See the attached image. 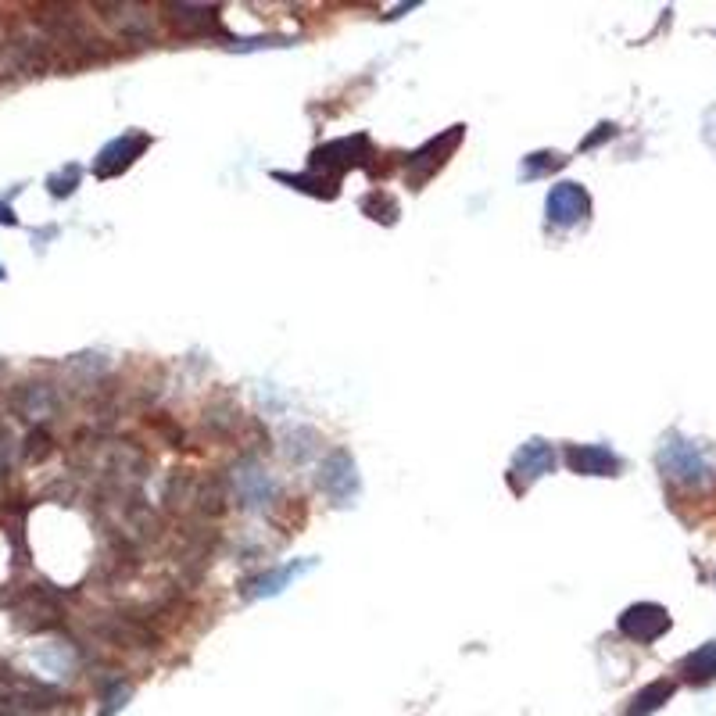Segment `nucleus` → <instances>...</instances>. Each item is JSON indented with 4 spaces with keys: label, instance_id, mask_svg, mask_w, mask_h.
Here are the masks:
<instances>
[{
    "label": "nucleus",
    "instance_id": "14",
    "mask_svg": "<svg viewBox=\"0 0 716 716\" xmlns=\"http://www.w3.org/2000/svg\"><path fill=\"white\" fill-rule=\"evenodd\" d=\"M129 702V684L122 681H111V688L104 691V706H101V716H115L122 706Z\"/></svg>",
    "mask_w": 716,
    "mask_h": 716
},
{
    "label": "nucleus",
    "instance_id": "11",
    "mask_svg": "<svg viewBox=\"0 0 716 716\" xmlns=\"http://www.w3.org/2000/svg\"><path fill=\"white\" fill-rule=\"evenodd\" d=\"M677 684L674 681H652L648 688H641L631 699V706L623 709V716H652L656 709H663L666 702L674 699Z\"/></svg>",
    "mask_w": 716,
    "mask_h": 716
},
{
    "label": "nucleus",
    "instance_id": "7",
    "mask_svg": "<svg viewBox=\"0 0 716 716\" xmlns=\"http://www.w3.org/2000/svg\"><path fill=\"white\" fill-rule=\"evenodd\" d=\"M233 484H237V498L248 505V509H265V505L276 498L273 477H269L255 459L240 462V466L233 469Z\"/></svg>",
    "mask_w": 716,
    "mask_h": 716
},
{
    "label": "nucleus",
    "instance_id": "3",
    "mask_svg": "<svg viewBox=\"0 0 716 716\" xmlns=\"http://www.w3.org/2000/svg\"><path fill=\"white\" fill-rule=\"evenodd\" d=\"M147 147H151L147 133H122V137H115L111 144L101 147V154H97V162H94V176L97 179L119 176V172H126L129 165L137 162Z\"/></svg>",
    "mask_w": 716,
    "mask_h": 716
},
{
    "label": "nucleus",
    "instance_id": "4",
    "mask_svg": "<svg viewBox=\"0 0 716 716\" xmlns=\"http://www.w3.org/2000/svg\"><path fill=\"white\" fill-rule=\"evenodd\" d=\"M659 466H663V473L670 480H681V484H695V480H702L709 473L706 459L699 455V448L688 441H681V437H670V441L663 444V452H659Z\"/></svg>",
    "mask_w": 716,
    "mask_h": 716
},
{
    "label": "nucleus",
    "instance_id": "16",
    "mask_svg": "<svg viewBox=\"0 0 716 716\" xmlns=\"http://www.w3.org/2000/svg\"><path fill=\"white\" fill-rule=\"evenodd\" d=\"M79 183V165H69V172H61V176H51V194L54 197H69Z\"/></svg>",
    "mask_w": 716,
    "mask_h": 716
},
{
    "label": "nucleus",
    "instance_id": "13",
    "mask_svg": "<svg viewBox=\"0 0 716 716\" xmlns=\"http://www.w3.org/2000/svg\"><path fill=\"white\" fill-rule=\"evenodd\" d=\"M566 165V158L563 154H555V151H541V154H530V158H523V169H520V176L523 179H534V176H541V172H555V169H563Z\"/></svg>",
    "mask_w": 716,
    "mask_h": 716
},
{
    "label": "nucleus",
    "instance_id": "8",
    "mask_svg": "<svg viewBox=\"0 0 716 716\" xmlns=\"http://www.w3.org/2000/svg\"><path fill=\"white\" fill-rule=\"evenodd\" d=\"M566 462L573 473H584V477H616L620 473V459L606 444H573L566 452Z\"/></svg>",
    "mask_w": 716,
    "mask_h": 716
},
{
    "label": "nucleus",
    "instance_id": "17",
    "mask_svg": "<svg viewBox=\"0 0 716 716\" xmlns=\"http://www.w3.org/2000/svg\"><path fill=\"white\" fill-rule=\"evenodd\" d=\"M0 222H4V226H18L15 212H11V205H4V201H0Z\"/></svg>",
    "mask_w": 716,
    "mask_h": 716
},
{
    "label": "nucleus",
    "instance_id": "15",
    "mask_svg": "<svg viewBox=\"0 0 716 716\" xmlns=\"http://www.w3.org/2000/svg\"><path fill=\"white\" fill-rule=\"evenodd\" d=\"M287 36H255V40H233V51H262V47H290Z\"/></svg>",
    "mask_w": 716,
    "mask_h": 716
},
{
    "label": "nucleus",
    "instance_id": "5",
    "mask_svg": "<svg viewBox=\"0 0 716 716\" xmlns=\"http://www.w3.org/2000/svg\"><path fill=\"white\" fill-rule=\"evenodd\" d=\"M620 631L631 641L652 645V641H659L670 631V613L663 606H656V602H638V606H631L620 616Z\"/></svg>",
    "mask_w": 716,
    "mask_h": 716
},
{
    "label": "nucleus",
    "instance_id": "2",
    "mask_svg": "<svg viewBox=\"0 0 716 716\" xmlns=\"http://www.w3.org/2000/svg\"><path fill=\"white\" fill-rule=\"evenodd\" d=\"M545 215L555 226H577L591 215V194L580 183H555L545 197Z\"/></svg>",
    "mask_w": 716,
    "mask_h": 716
},
{
    "label": "nucleus",
    "instance_id": "6",
    "mask_svg": "<svg viewBox=\"0 0 716 716\" xmlns=\"http://www.w3.org/2000/svg\"><path fill=\"white\" fill-rule=\"evenodd\" d=\"M319 487L333 498L337 505H348L358 495V473H355V459L348 452H333L323 462V473H319Z\"/></svg>",
    "mask_w": 716,
    "mask_h": 716
},
{
    "label": "nucleus",
    "instance_id": "1",
    "mask_svg": "<svg viewBox=\"0 0 716 716\" xmlns=\"http://www.w3.org/2000/svg\"><path fill=\"white\" fill-rule=\"evenodd\" d=\"M462 133H466V126H452L448 133L427 140V144L412 154V158H409V183H412V187H423V183H427V179L434 176V172L441 169L444 162H448V154H452L455 147L462 144Z\"/></svg>",
    "mask_w": 716,
    "mask_h": 716
},
{
    "label": "nucleus",
    "instance_id": "12",
    "mask_svg": "<svg viewBox=\"0 0 716 716\" xmlns=\"http://www.w3.org/2000/svg\"><path fill=\"white\" fill-rule=\"evenodd\" d=\"M681 670H684V677L688 681H716V641H709V645H702V648H695L688 659L681 663Z\"/></svg>",
    "mask_w": 716,
    "mask_h": 716
},
{
    "label": "nucleus",
    "instance_id": "10",
    "mask_svg": "<svg viewBox=\"0 0 716 716\" xmlns=\"http://www.w3.org/2000/svg\"><path fill=\"white\" fill-rule=\"evenodd\" d=\"M312 566H316V559H298V563H287V566H280V570H273V573H262V577L248 584V598H273V595H280L290 580L301 577V573H308Z\"/></svg>",
    "mask_w": 716,
    "mask_h": 716
},
{
    "label": "nucleus",
    "instance_id": "9",
    "mask_svg": "<svg viewBox=\"0 0 716 716\" xmlns=\"http://www.w3.org/2000/svg\"><path fill=\"white\" fill-rule=\"evenodd\" d=\"M552 469H555V452H552V444L545 441H527L520 452H516V459H512V473H520L523 484L545 477Z\"/></svg>",
    "mask_w": 716,
    "mask_h": 716
},
{
    "label": "nucleus",
    "instance_id": "18",
    "mask_svg": "<svg viewBox=\"0 0 716 716\" xmlns=\"http://www.w3.org/2000/svg\"><path fill=\"white\" fill-rule=\"evenodd\" d=\"M4 276H8V273H4V265H0V280H4Z\"/></svg>",
    "mask_w": 716,
    "mask_h": 716
}]
</instances>
